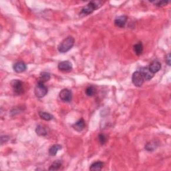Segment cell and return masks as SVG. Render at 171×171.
Here are the masks:
<instances>
[{
  "instance_id": "1",
  "label": "cell",
  "mask_w": 171,
  "mask_h": 171,
  "mask_svg": "<svg viewBox=\"0 0 171 171\" xmlns=\"http://www.w3.org/2000/svg\"><path fill=\"white\" fill-rule=\"evenodd\" d=\"M75 43L74 39L72 36H68L64 39L58 46V50L60 53H66L70 50Z\"/></svg>"
},
{
  "instance_id": "2",
  "label": "cell",
  "mask_w": 171,
  "mask_h": 171,
  "mask_svg": "<svg viewBox=\"0 0 171 171\" xmlns=\"http://www.w3.org/2000/svg\"><path fill=\"white\" fill-rule=\"evenodd\" d=\"M103 4L104 2L100 1H95L90 2L88 4L84 6V8H82L81 10V14H83V15L84 16L90 15V14L93 13L94 10L100 8Z\"/></svg>"
},
{
  "instance_id": "3",
  "label": "cell",
  "mask_w": 171,
  "mask_h": 171,
  "mask_svg": "<svg viewBox=\"0 0 171 171\" xmlns=\"http://www.w3.org/2000/svg\"><path fill=\"white\" fill-rule=\"evenodd\" d=\"M34 93H35L36 97L41 98L48 94V88L43 83L38 82L35 89H34Z\"/></svg>"
},
{
  "instance_id": "4",
  "label": "cell",
  "mask_w": 171,
  "mask_h": 171,
  "mask_svg": "<svg viewBox=\"0 0 171 171\" xmlns=\"http://www.w3.org/2000/svg\"><path fill=\"white\" fill-rule=\"evenodd\" d=\"M11 86L16 95H21L24 93V83L19 80H14L11 82Z\"/></svg>"
},
{
  "instance_id": "5",
  "label": "cell",
  "mask_w": 171,
  "mask_h": 171,
  "mask_svg": "<svg viewBox=\"0 0 171 171\" xmlns=\"http://www.w3.org/2000/svg\"><path fill=\"white\" fill-rule=\"evenodd\" d=\"M132 80H133V84L136 87H140L143 84L144 81H145L139 71H136L135 72L133 73Z\"/></svg>"
},
{
  "instance_id": "6",
  "label": "cell",
  "mask_w": 171,
  "mask_h": 171,
  "mask_svg": "<svg viewBox=\"0 0 171 171\" xmlns=\"http://www.w3.org/2000/svg\"><path fill=\"white\" fill-rule=\"evenodd\" d=\"M59 96L60 99L64 102H70L72 99V92L66 88L61 90Z\"/></svg>"
},
{
  "instance_id": "7",
  "label": "cell",
  "mask_w": 171,
  "mask_h": 171,
  "mask_svg": "<svg viewBox=\"0 0 171 171\" xmlns=\"http://www.w3.org/2000/svg\"><path fill=\"white\" fill-rule=\"evenodd\" d=\"M127 19H128V18H127L126 16H118L116 17L115 20H114V24H115L116 26L118 27V28H124L126 24Z\"/></svg>"
},
{
  "instance_id": "8",
  "label": "cell",
  "mask_w": 171,
  "mask_h": 171,
  "mask_svg": "<svg viewBox=\"0 0 171 171\" xmlns=\"http://www.w3.org/2000/svg\"><path fill=\"white\" fill-rule=\"evenodd\" d=\"M139 72H140L145 80H150L154 77V74L150 72L149 68L147 67L140 68Z\"/></svg>"
},
{
  "instance_id": "9",
  "label": "cell",
  "mask_w": 171,
  "mask_h": 171,
  "mask_svg": "<svg viewBox=\"0 0 171 171\" xmlns=\"http://www.w3.org/2000/svg\"><path fill=\"white\" fill-rule=\"evenodd\" d=\"M13 69L16 73H22L27 70V66L24 62H18L14 63Z\"/></svg>"
},
{
  "instance_id": "10",
  "label": "cell",
  "mask_w": 171,
  "mask_h": 171,
  "mask_svg": "<svg viewBox=\"0 0 171 171\" xmlns=\"http://www.w3.org/2000/svg\"><path fill=\"white\" fill-rule=\"evenodd\" d=\"M58 68L60 71H70L72 69V64L70 61H63L58 63Z\"/></svg>"
},
{
  "instance_id": "11",
  "label": "cell",
  "mask_w": 171,
  "mask_h": 171,
  "mask_svg": "<svg viewBox=\"0 0 171 171\" xmlns=\"http://www.w3.org/2000/svg\"><path fill=\"white\" fill-rule=\"evenodd\" d=\"M148 68L150 72L155 74V73L158 72L161 69V63L159 61L154 60L153 62H151Z\"/></svg>"
},
{
  "instance_id": "12",
  "label": "cell",
  "mask_w": 171,
  "mask_h": 171,
  "mask_svg": "<svg viewBox=\"0 0 171 171\" xmlns=\"http://www.w3.org/2000/svg\"><path fill=\"white\" fill-rule=\"evenodd\" d=\"M72 126L75 130H76L78 132H81L84 129L86 126V124L84 120L82 118L73 124Z\"/></svg>"
},
{
  "instance_id": "13",
  "label": "cell",
  "mask_w": 171,
  "mask_h": 171,
  "mask_svg": "<svg viewBox=\"0 0 171 171\" xmlns=\"http://www.w3.org/2000/svg\"><path fill=\"white\" fill-rule=\"evenodd\" d=\"M103 167L104 162H100V161H98V162H95L93 164H92L90 167V170L92 171H99L102 170Z\"/></svg>"
},
{
  "instance_id": "14",
  "label": "cell",
  "mask_w": 171,
  "mask_h": 171,
  "mask_svg": "<svg viewBox=\"0 0 171 171\" xmlns=\"http://www.w3.org/2000/svg\"><path fill=\"white\" fill-rule=\"evenodd\" d=\"M36 133L38 136H46L48 134L47 130H46L45 126H43L42 125H38L36 126Z\"/></svg>"
},
{
  "instance_id": "15",
  "label": "cell",
  "mask_w": 171,
  "mask_h": 171,
  "mask_svg": "<svg viewBox=\"0 0 171 171\" xmlns=\"http://www.w3.org/2000/svg\"><path fill=\"white\" fill-rule=\"evenodd\" d=\"M158 145V143L156 142V140H152L149 142L145 146V149L147 151H153L157 148Z\"/></svg>"
},
{
  "instance_id": "16",
  "label": "cell",
  "mask_w": 171,
  "mask_h": 171,
  "mask_svg": "<svg viewBox=\"0 0 171 171\" xmlns=\"http://www.w3.org/2000/svg\"><path fill=\"white\" fill-rule=\"evenodd\" d=\"M50 79V74L48 72H42L41 73L40 78H38V82H41L44 84L45 82H48Z\"/></svg>"
},
{
  "instance_id": "17",
  "label": "cell",
  "mask_w": 171,
  "mask_h": 171,
  "mask_svg": "<svg viewBox=\"0 0 171 171\" xmlns=\"http://www.w3.org/2000/svg\"><path fill=\"white\" fill-rule=\"evenodd\" d=\"M62 146H61L60 145H53L52 147L50 148V150H49V153H50V156H56V154L58 153V152L59 150H60L61 149H62Z\"/></svg>"
},
{
  "instance_id": "18",
  "label": "cell",
  "mask_w": 171,
  "mask_h": 171,
  "mask_svg": "<svg viewBox=\"0 0 171 171\" xmlns=\"http://www.w3.org/2000/svg\"><path fill=\"white\" fill-rule=\"evenodd\" d=\"M39 116L41 119L44 120L46 121H50L53 118V116L52 114L46 112H39Z\"/></svg>"
},
{
  "instance_id": "19",
  "label": "cell",
  "mask_w": 171,
  "mask_h": 171,
  "mask_svg": "<svg viewBox=\"0 0 171 171\" xmlns=\"http://www.w3.org/2000/svg\"><path fill=\"white\" fill-rule=\"evenodd\" d=\"M62 165V162L60 160H57L55 162H53L52 165L50 166L49 170H59Z\"/></svg>"
},
{
  "instance_id": "20",
  "label": "cell",
  "mask_w": 171,
  "mask_h": 171,
  "mask_svg": "<svg viewBox=\"0 0 171 171\" xmlns=\"http://www.w3.org/2000/svg\"><path fill=\"white\" fill-rule=\"evenodd\" d=\"M134 50L137 56H140L142 54V53L143 52V46L142 42H138L136 44L134 45Z\"/></svg>"
},
{
  "instance_id": "21",
  "label": "cell",
  "mask_w": 171,
  "mask_h": 171,
  "mask_svg": "<svg viewBox=\"0 0 171 171\" xmlns=\"http://www.w3.org/2000/svg\"><path fill=\"white\" fill-rule=\"evenodd\" d=\"M96 93V88L93 86H90L86 89V94L88 96H92Z\"/></svg>"
},
{
  "instance_id": "22",
  "label": "cell",
  "mask_w": 171,
  "mask_h": 171,
  "mask_svg": "<svg viewBox=\"0 0 171 171\" xmlns=\"http://www.w3.org/2000/svg\"><path fill=\"white\" fill-rule=\"evenodd\" d=\"M98 140L100 143L101 145H104L107 142V136L106 135H104V134H100L98 136Z\"/></svg>"
},
{
  "instance_id": "23",
  "label": "cell",
  "mask_w": 171,
  "mask_h": 171,
  "mask_svg": "<svg viewBox=\"0 0 171 171\" xmlns=\"http://www.w3.org/2000/svg\"><path fill=\"white\" fill-rule=\"evenodd\" d=\"M168 2L169 1H154L152 3L154 4H155L156 6H158V7H162V6H165L167 5V4H168Z\"/></svg>"
},
{
  "instance_id": "24",
  "label": "cell",
  "mask_w": 171,
  "mask_h": 171,
  "mask_svg": "<svg viewBox=\"0 0 171 171\" xmlns=\"http://www.w3.org/2000/svg\"><path fill=\"white\" fill-rule=\"evenodd\" d=\"M9 136H2L1 137V139H0V140H1V145H4V143L7 142L9 140Z\"/></svg>"
},
{
  "instance_id": "25",
  "label": "cell",
  "mask_w": 171,
  "mask_h": 171,
  "mask_svg": "<svg viewBox=\"0 0 171 171\" xmlns=\"http://www.w3.org/2000/svg\"><path fill=\"white\" fill-rule=\"evenodd\" d=\"M165 62L168 66H170V53H168L165 57Z\"/></svg>"
}]
</instances>
